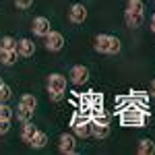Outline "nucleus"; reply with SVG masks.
Listing matches in <instances>:
<instances>
[{
    "instance_id": "obj_4",
    "label": "nucleus",
    "mask_w": 155,
    "mask_h": 155,
    "mask_svg": "<svg viewBox=\"0 0 155 155\" xmlns=\"http://www.w3.org/2000/svg\"><path fill=\"white\" fill-rule=\"evenodd\" d=\"M72 130L77 137H81V139H87V137H91V120L89 118H83V116H74L71 122Z\"/></svg>"
},
{
    "instance_id": "obj_7",
    "label": "nucleus",
    "mask_w": 155,
    "mask_h": 155,
    "mask_svg": "<svg viewBox=\"0 0 155 155\" xmlns=\"http://www.w3.org/2000/svg\"><path fill=\"white\" fill-rule=\"evenodd\" d=\"M64 48V35L58 31H50L46 35V50L48 52H60Z\"/></svg>"
},
{
    "instance_id": "obj_6",
    "label": "nucleus",
    "mask_w": 155,
    "mask_h": 155,
    "mask_svg": "<svg viewBox=\"0 0 155 155\" xmlns=\"http://www.w3.org/2000/svg\"><path fill=\"white\" fill-rule=\"evenodd\" d=\"M58 149L60 153H74L77 151V137L71 132H62L58 139Z\"/></svg>"
},
{
    "instance_id": "obj_18",
    "label": "nucleus",
    "mask_w": 155,
    "mask_h": 155,
    "mask_svg": "<svg viewBox=\"0 0 155 155\" xmlns=\"http://www.w3.org/2000/svg\"><path fill=\"white\" fill-rule=\"evenodd\" d=\"M17 118L21 120V122H31L33 120V110H29V107H25V106H19L17 107Z\"/></svg>"
},
{
    "instance_id": "obj_12",
    "label": "nucleus",
    "mask_w": 155,
    "mask_h": 155,
    "mask_svg": "<svg viewBox=\"0 0 155 155\" xmlns=\"http://www.w3.org/2000/svg\"><path fill=\"white\" fill-rule=\"evenodd\" d=\"M145 21V15L143 12H124V23L126 27H130V29H137V27H141Z\"/></svg>"
},
{
    "instance_id": "obj_8",
    "label": "nucleus",
    "mask_w": 155,
    "mask_h": 155,
    "mask_svg": "<svg viewBox=\"0 0 155 155\" xmlns=\"http://www.w3.org/2000/svg\"><path fill=\"white\" fill-rule=\"evenodd\" d=\"M68 19L74 25H83L85 19H87V8H85L81 2H74L71 6V11H68Z\"/></svg>"
},
{
    "instance_id": "obj_10",
    "label": "nucleus",
    "mask_w": 155,
    "mask_h": 155,
    "mask_svg": "<svg viewBox=\"0 0 155 155\" xmlns=\"http://www.w3.org/2000/svg\"><path fill=\"white\" fill-rule=\"evenodd\" d=\"M17 52H19V56L29 58V56L35 54V44H33L29 37H21V39L17 41Z\"/></svg>"
},
{
    "instance_id": "obj_23",
    "label": "nucleus",
    "mask_w": 155,
    "mask_h": 155,
    "mask_svg": "<svg viewBox=\"0 0 155 155\" xmlns=\"http://www.w3.org/2000/svg\"><path fill=\"white\" fill-rule=\"evenodd\" d=\"M11 130V120H0V137H4Z\"/></svg>"
},
{
    "instance_id": "obj_20",
    "label": "nucleus",
    "mask_w": 155,
    "mask_h": 155,
    "mask_svg": "<svg viewBox=\"0 0 155 155\" xmlns=\"http://www.w3.org/2000/svg\"><path fill=\"white\" fill-rule=\"evenodd\" d=\"M0 50H17V39L11 35H4L0 39Z\"/></svg>"
},
{
    "instance_id": "obj_21",
    "label": "nucleus",
    "mask_w": 155,
    "mask_h": 155,
    "mask_svg": "<svg viewBox=\"0 0 155 155\" xmlns=\"http://www.w3.org/2000/svg\"><path fill=\"white\" fill-rule=\"evenodd\" d=\"M12 118V107L6 101H0V120H11Z\"/></svg>"
},
{
    "instance_id": "obj_9",
    "label": "nucleus",
    "mask_w": 155,
    "mask_h": 155,
    "mask_svg": "<svg viewBox=\"0 0 155 155\" xmlns=\"http://www.w3.org/2000/svg\"><path fill=\"white\" fill-rule=\"evenodd\" d=\"M31 29H33V33L39 37H46L52 31V25H50V19L46 17H35L33 19V23H31Z\"/></svg>"
},
{
    "instance_id": "obj_19",
    "label": "nucleus",
    "mask_w": 155,
    "mask_h": 155,
    "mask_svg": "<svg viewBox=\"0 0 155 155\" xmlns=\"http://www.w3.org/2000/svg\"><path fill=\"white\" fill-rule=\"evenodd\" d=\"M126 11L128 12H143L145 11L143 0H128L126 2Z\"/></svg>"
},
{
    "instance_id": "obj_25",
    "label": "nucleus",
    "mask_w": 155,
    "mask_h": 155,
    "mask_svg": "<svg viewBox=\"0 0 155 155\" xmlns=\"http://www.w3.org/2000/svg\"><path fill=\"white\" fill-rule=\"evenodd\" d=\"M149 25H151V31H153V33H155V15H153V17H151V23H149Z\"/></svg>"
},
{
    "instance_id": "obj_17",
    "label": "nucleus",
    "mask_w": 155,
    "mask_h": 155,
    "mask_svg": "<svg viewBox=\"0 0 155 155\" xmlns=\"http://www.w3.org/2000/svg\"><path fill=\"white\" fill-rule=\"evenodd\" d=\"M19 106H25V107H29V110H33V112H35L37 97L31 95V93H25V95H21V99H19Z\"/></svg>"
},
{
    "instance_id": "obj_13",
    "label": "nucleus",
    "mask_w": 155,
    "mask_h": 155,
    "mask_svg": "<svg viewBox=\"0 0 155 155\" xmlns=\"http://www.w3.org/2000/svg\"><path fill=\"white\" fill-rule=\"evenodd\" d=\"M19 58V52L17 50H0V62L4 66H12Z\"/></svg>"
},
{
    "instance_id": "obj_28",
    "label": "nucleus",
    "mask_w": 155,
    "mask_h": 155,
    "mask_svg": "<svg viewBox=\"0 0 155 155\" xmlns=\"http://www.w3.org/2000/svg\"><path fill=\"white\" fill-rule=\"evenodd\" d=\"M153 2H155V0H153Z\"/></svg>"
},
{
    "instance_id": "obj_14",
    "label": "nucleus",
    "mask_w": 155,
    "mask_h": 155,
    "mask_svg": "<svg viewBox=\"0 0 155 155\" xmlns=\"http://www.w3.org/2000/svg\"><path fill=\"white\" fill-rule=\"evenodd\" d=\"M137 153L139 155H153L155 153V143L151 139H141L139 147H137Z\"/></svg>"
},
{
    "instance_id": "obj_15",
    "label": "nucleus",
    "mask_w": 155,
    "mask_h": 155,
    "mask_svg": "<svg viewBox=\"0 0 155 155\" xmlns=\"http://www.w3.org/2000/svg\"><path fill=\"white\" fill-rule=\"evenodd\" d=\"M37 132V128L33 126V122H25V126H23V130H21V141L23 143H31V139H33V134Z\"/></svg>"
},
{
    "instance_id": "obj_5",
    "label": "nucleus",
    "mask_w": 155,
    "mask_h": 155,
    "mask_svg": "<svg viewBox=\"0 0 155 155\" xmlns=\"http://www.w3.org/2000/svg\"><path fill=\"white\" fill-rule=\"evenodd\" d=\"M68 79H71L72 85H85L87 81H89V68L83 66V64H77V66H72V68H71Z\"/></svg>"
},
{
    "instance_id": "obj_3",
    "label": "nucleus",
    "mask_w": 155,
    "mask_h": 155,
    "mask_svg": "<svg viewBox=\"0 0 155 155\" xmlns=\"http://www.w3.org/2000/svg\"><path fill=\"white\" fill-rule=\"evenodd\" d=\"M66 91V77L60 72H52L48 77V93L52 101H60Z\"/></svg>"
},
{
    "instance_id": "obj_24",
    "label": "nucleus",
    "mask_w": 155,
    "mask_h": 155,
    "mask_svg": "<svg viewBox=\"0 0 155 155\" xmlns=\"http://www.w3.org/2000/svg\"><path fill=\"white\" fill-rule=\"evenodd\" d=\"M15 4H17V8L25 11V8H29V6L33 4V0H15Z\"/></svg>"
},
{
    "instance_id": "obj_2",
    "label": "nucleus",
    "mask_w": 155,
    "mask_h": 155,
    "mask_svg": "<svg viewBox=\"0 0 155 155\" xmlns=\"http://www.w3.org/2000/svg\"><path fill=\"white\" fill-rule=\"evenodd\" d=\"M145 120H147V114H145L141 107H124L122 110V114H120V122H122V126H137V128H141L145 126Z\"/></svg>"
},
{
    "instance_id": "obj_22",
    "label": "nucleus",
    "mask_w": 155,
    "mask_h": 155,
    "mask_svg": "<svg viewBox=\"0 0 155 155\" xmlns=\"http://www.w3.org/2000/svg\"><path fill=\"white\" fill-rule=\"evenodd\" d=\"M11 97H12V89L4 83L2 87H0V101H8Z\"/></svg>"
},
{
    "instance_id": "obj_16",
    "label": "nucleus",
    "mask_w": 155,
    "mask_h": 155,
    "mask_svg": "<svg viewBox=\"0 0 155 155\" xmlns=\"http://www.w3.org/2000/svg\"><path fill=\"white\" fill-rule=\"evenodd\" d=\"M46 143H48V134L44 130H37L35 134H33V139H31V147L33 149H41V147H46Z\"/></svg>"
},
{
    "instance_id": "obj_11",
    "label": "nucleus",
    "mask_w": 155,
    "mask_h": 155,
    "mask_svg": "<svg viewBox=\"0 0 155 155\" xmlns=\"http://www.w3.org/2000/svg\"><path fill=\"white\" fill-rule=\"evenodd\" d=\"M107 134H110V124L97 122V120L91 118V137H95V139H106Z\"/></svg>"
},
{
    "instance_id": "obj_1",
    "label": "nucleus",
    "mask_w": 155,
    "mask_h": 155,
    "mask_svg": "<svg viewBox=\"0 0 155 155\" xmlns=\"http://www.w3.org/2000/svg\"><path fill=\"white\" fill-rule=\"evenodd\" d=\"M93 48L95 52L99 54H118L120 50H122V44H120V39L116 35H107V33H99L95 37V44H93Z\"/></svg>"
},
{
    "instance_id": "obj_26",
    "label": "nucleus",
    "mask_w": 155,
    "mask_h": 155,
    "mask_svg": "<svg viewBox=\"0 0 155 155\" xmlns=\"http://www.w3.org/2000/svg\"><path fill=\"white\" fill-rule=\"evenodd\" d=\"M151 93H153V95H155V81H153V83H151Z\"/></svg>"
},
{
    "instance_id": "obj_27",
    "label": "nucleus",
    "mask_w": 155,
    "mask_h": 155,
    "mask_svg": "<svg viewBox=\"0 0 155 155\" xmlns=\"http://www.w3.org/2000/svg\"><path fill=\"white\" fill-rule=\"evenodd\" d=\"M2 85H4V81H2V77H0V87H2Z\"/></svg>"
}]
</instances>
